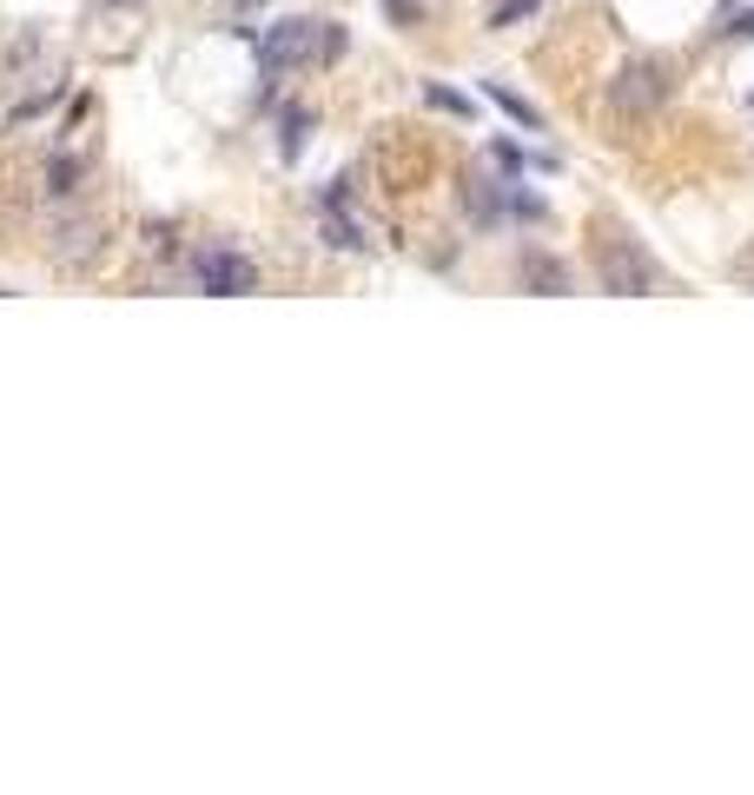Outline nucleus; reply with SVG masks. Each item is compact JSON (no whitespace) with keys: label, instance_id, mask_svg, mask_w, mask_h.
<instances>
[{"label":"nucleus","instance_id":"obj_1","mask_svg":"<svg viewBox=\"0 0 754 795\" xmlns=\"http://www.w3.org/2000/svg\"><path fill=\"white\" fill-rule=\"evenodd\" d=\"M338 53H345V27L331 21H279L259 34L265 73H318V66H338Z\"/></svg>","mask_w":754,"mask_h":795},{"label":"nucleus","instance_id":"obj_2","mask_svg":"<svg viewBox=\"0 0 754 795\" xmlns=\"http://www.w3.org/2000/svg\"><path fill=\"white\" fill-rule=\"evenodd\" d=\"M668 94H676V60L642 53V60H629V66L609 80V113H616V120H648V113H662Z\"/></svg>","mask_w":754,"mask_h":795},{"label":"nucleus","instance_id":"obj_3","mask_svg":"<svg viewBox=\"0 0 754 795\" xmlns=\"http://www.w3.org/2000/svg\"><path fill=\"white\" fill-rule=\"evenodd\" d=\"M596 272H603V285L622 292V298H648V292L662 285L655 259L635 246L629 232H603V238H596Z\"/></svg>","mask_w":754,"mask_h":795},{"label":"nucleus","instance_id":"obj_4","mask_svg":"<svg viewBox=\"0 0 754 795\" xmlns=\"http://www.w3.org/2000/svg\"><path fill=\"white\" fill-rule=\"evenodd\" d=\"M193 279H199V292H212V298L259 292V266H251L245 253H232V246H206V253H193Z\"/></svg>","mask_w":754,"mask_h":795},{"label":"nucleus","instance_id":"obj_5","mask_svg":"<svg viewBox=\"0 0 754 795\" xmlns=\"http://www.w3.org/2000/svg\"><path fill=\"white\" fill-rule=\"evenodd\" d=\"M523 285H530L536 298H563V292H569V266L549 259V253H523Z\"/></svg>","mask_w":754,"mask_h":795},{"label":"nucleus","instance_id":"obj_6","mask_svg":"<svg viewBox=\"0 0 754 795\" xmlns=\"http://www.w3.org/2000/svg\"><path fill=\"white\" fill-rule=\"evenodd\" d=\"M483 100H490V107H496L503 120H517L523 133H536V126H543V113H536V107H530L523 94H510V87H503V80H490V87H483Z\"/></svg>","mask_w":754,"mask_h":795},{"label":"nucleus","instance_id":"obj_7","mask_svg":"<svg viewBox=\"0 0 754 795\" xmlns=\"http://www.w3.org/2000/svg\"><path fill=\"white\" fill-rule=\"evenodd\" d=\"M324 238H331V246H338V253H371V238H364V232H358V225H351V219H345L338 206L324 212Z\"/></svg>","mask_w":754,"mask_h":795},{"label":"nucleus","instance_id":"obj_8","mask_svg":"<svg viewBox=\"0 0 754 795\" xmlns=\"http://www.w3.org/2000/svg\"><path fill=\"white\" fill-rule=\"evenodd\" d=\"M60 238H79V259H94V253H100V225H94V219H79V225H60ZM53 259H60V266H73V246H60Z\"/></svg>","mask_w":754,"mask_h":795},{"label":"nucleus","instance_id":"obj_9","mask_svg":"<svg viewBox=\"0 0 754 795\" xmlns=\"http://www.w3.org/2000/svg\"><path fill=\"white\" fill-rule=\"evenodd\" d=\"M73 186H79V159H73V152H60L53 167H47V193H60V199H66Z\"/></svg>","mask_w":754,"mask_h":795},{"label":"nucleus","instance_id":"obj_10","mask_svg":"<svg viewBox=\"0 0 754 795\" xmlns=\"http://www.w3.org/2000/svg\"><path fill=\"white\" fill-rule=\"evenodd\" d=\"M279 126H285V139H279V146H285V152H305V126H311V113H305V107H285V120H279Z\"/></svg>","mask_w":754,"mask_h":795},{"label":"nucleus","instance_id":"obj_11","mask_svg":"<svg viewBox=\"0 0 754 795\" xmlns=\"http://www.w3.org/2000/svg\"><path fill=\"white\" fill-rule=\"evenodd\" d=\"M536 8H543V0H503V8L490 14V27H517V21H523V14H536Z\"/></svg>","mask_w":754,"mask_h":795},{"label":"nucleus","instance_id":"obj_12","mask_svg":"<svg viewBox=\"0 0 754 795\" xmlns=\"http://www.w3.org/2000/svg\"><path fill=\"white\" fill-rule=\"evenodd\" d=\"M424 100H431V107H444V113H470V100H463V94H450V87H437V80L424 87Z\"/></svg>","mask_w":754,"mask_h":795},{"label":"nucleus","instance_id":"obj_13","mask_svg":"<svg viewBox=\"0 0 754 795\" xmlns=\"http://www.w3.org/2000/svg\"><path fill=\"white\" fill-rule=\"evenodd\" d=\"M391 8V21H404V27H424V0H384Z\"/></svg>","mask_w":754,"mask_h":795},{"label":"nucleus","instance_id":"obj_14","mask_svg":"<svg viewBox=\"0 0 754 795\" xmlns=\"http://www.w3.org/2000/svg\"><path fill=\"white\" fill-rule=\"evenodd\" d=\"M490 159H496V167H503V180H510V173H517V167H523V152H517V146H503V139H496V146H490Z\"/></svg>","mask_w":754,"mask_h":795},{"label":"nucleus","instance_id":"obj_15","mask_svg":"<svg viewBox=\"0 0 754 795\" xmlns=\"http://www.w3.org/2000/svg\"><path fill=\"white\" fill-rule=\"evenodd\" d=\"M728 34H734V40H754V14H741V21H728Z\"/></svg>","mask_w":754,"mask_h":795},{"label":"nucleus","instance_id":"obj_16","mask_svg":"<svg viewBox=\"0 0 754 795\" xmlns=\"http://www.w3.org/2000/svg\"><path fill=\"white\" fill-rule=\"evenodd\" d=\"M238 8H259V0H238Z\"/></svg>","mask_w":754,"mask_h":795}]
</instances>
